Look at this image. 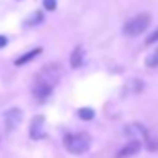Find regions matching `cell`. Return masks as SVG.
Masks as SVG:
<instances>
[{
	"instance_id": "1",
	"label": "cell",
	"mask_w": 158,
	"mask_h": 158,
	"mask_svg": "<svg viewBox=\"0 0 158 158\" xmlns=\"http://www.w3.org/2000/svg\"><path fill=\"white\" fill-rule=\"evenodd\" d=\"M63 145L73 154H84L91 145V138H89L88 132H73V134L65 136Z\"/></svg>"
},
{
	"instance_id": "2",
	"label": "cell",
	"mask_w": 158,
	"mask_h": 158,
	"mask_svg": "<svg viewBox=\"0 0 158 158\" xmlns=\"http://www.w3.org/2000/svg\"><path fill=\"white\" fill-rule=\"evenodd\" d=\"M60 78H61V69L58 65H45L35 76V86L47 88V89L52 91L54 86L60 82Z\"/></svg>"
},
{
	"instance_id": "3",
	"label": "cell",
	"mask_w": 158,
	"mask_h": 158,
	"mask_svg": "<svg viewBox=\"0 0 158 158\" xmlns=\"http://www.w3.org/2000/svg\"><path fill=\"white\" fill-rule=\"evenodd\" d=\"M151 24V15L149 13H139L132 19H128L123 26V34L128 35V37H136V35H141Z\"/></svg>"
},
{
	"instance_id": "4",
	"label": "cell",
	"mask_w": 158,
	"mask_h": 158,
	"mask_svg": "<svg viewBox=\"0 0 158 158\" xmlns=\"http://www.w3.org/2000/svg\"><path fill=\"white\" fill-rule=\"evenodd\" d=\"M21 121H23V110H19V108H11V110H8L4 114V123H6V130L8 132L15 130L21 125Z\"/></svg>"
},
{
	"instance_id": "5",
	"label": "cell",
	"mask_w": 158,
	"mask_h": 158,
	"mask_svg": "<svg viewBox=\"0 0 158 158\" xmlns=\"http://www.w3.org/2000/svg\"><path fill=\"white\" fill-rule=\"evenodd\" d=\"M47 136V130H45V117L43 115H35L32 119V125H30V138L34 139H43Z\"/></svg>"
},
{
	"instance_id": "6",
	"label": "cell",
	"mask_w": 158,
	"mask_h": 158,
	"mask_svg": "<svg viewBox=\"0 0 158 158\" xmlns=\"http://www.w3.org/2000/svg\"><path fill=\"white\" fill-rule=\"evenodd\" d=\"M139 149H141V143H139L138 139H130V141H127V145L117 152V158H128V156H134L136 152H139Z\"/></svg>"
},
{
	"instance_id": "7",
	"label": "cell",
	"mask_w": 158,
	"mask_h": 158,
	"mask_svg": "<svg viewBox=\"0 0 158 158\" xmlns=\"http://www.w3.org/2000/svg\"><path fill=\"white\" fill-rule=\"evenodd\" d=\"M82 58H84L82 47H76V48L73 50V54H71V67H73V69H78V67L82 65Z\"/></svg>"
},
{
	"instance_id": "8",
	"label": "cell",
	"mask_w": 158,
	"mask_h": 158,
	"mask_svg": "<svg viewBox=\"0 0 158 158\" xmlns=\"http://www.w3.org/2000/svg\"><path fill=\"white\" fill-rule=\"evenodd\" d=\"M41 54V48H32L30 52H26L24 56H21V58H17L15 60V65H24V63H28V61H32L35 56H39Z\"/></svg>"
},
{
	"instance_id": "9",
	"label": "cell",
	"mask_w": 158,
	"mask_h": 158,
	"mask_svg": "<svg viewBox=\"0 0 158 158\" xmlns=\"http://www.w3.org/2000/svg\"><path fill=\"white\" fill-rule=\"evenodd\" d=\"M145 63H147V67H158V48L156 50H152L149 56H147V60H145Z\"/></svg>"
},
{
	"instance_id": "10",
	"label": "cell",
	"mask_w": 158,
	"mask_h": 158,
	"mask_svg": "<svg viewBox=\"0 0 158 158\" xmlns=\"http://www.w3.org/2000/svg\"><path fill=\"white\" fill-rule=\"evenodd\" d=\"M145 143H147V149H149V151H156V149H158V138H152V136L147 134Z\"/></svg>"
},
{
	"instance_id": "11",
	"label": "cell",
	"mask_w": 158,
	"mask_h": 158,
	"mask_svg": "<svg viewBox=\"0 0 158 158\" xmlns=\"http://www.w3.org/2000/svg\"><path fill=\"white\" fill-rule=\"evenodd\" d=\"M78 115H80V119H93V110L91 108H82L80 112H78Z\"/></svg>"
},
{
	"instance_id": "12",
	"label": "cell",
	"mask_w": 158,
	"mask_h": 158,
	"mask_svg": "<svg viewBox=\"0 0 158 158\" xmlns=\"http://www.w3.org/2000/svg\"><path fill=\"white\" fill-rule=\"evenodd\" d=\"M156 41H158V28H156V30H154L147 39H145V43H147V45H152V43H156Z\"/></svg>"
},
{
	"instance_id": "13",
	"label": "cell",
	"mask_w": 158,
	"mask_h": 158,
	"mask_svg": "<svg viewBox=\"0 0 158 158\" xmlns=\"http://www.w3.org/2000/svg\"><path fill=\"white\" fill-rule=\"evenodd\" d=\"M43 6L52 11V10H56V0H43Z\"/></svg>"
},
{
	"instance_id": "14",
	"label": "cell",
	"mask_w": 158,
	"mask_h": 158,
	"mask_svg": "<svg viewBox=\"0 0 158 158\" xmlns=\"http://www.w3.org/2000/svg\"><path fill=\"white\" fill-rule=\"evenodd\" d=\"M8 43V37H4V35H0V47H4Z\"/></svg>"
}]
</instances>
